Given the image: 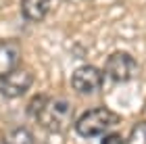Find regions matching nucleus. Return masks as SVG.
Wrapping results in <instances>:
<instances>
[{
	"label": "nucleus",
	"instance_id": "7",
	"mask_svg": "<svg viewBox=\"0 0 146 144\" xmlns=\"http://www.w3.org/2000/svg\"><path fill=\"white\" fill-rule=\"evenodd\" d=\"M52 0H21V11L29 21H42L50 13Z\"/></svg>",
	"mask_w": 146,
	"mask_h": 144
},
{
	"label": "nucleus",
	"instance_id": "3",
	"mask_svg": "<svg viewBox=\"0 0 146 144\" xmlns=\"http://www.w3.org/2000/svg\"><path fill=\"white\" fill-rule=\"evenodd\" d=\"M138 71V65H136V58L127 54V52L119 50V52H113V54L107 58L104 63V73L111 82L115 84H123V82H129L131 77L136 75Z\"/></svg>",
	"mask_w": 146,
	"mask_h": 144
},
{
	"label": "nucleus",
	"instance_id": "4",
	"mask_svg": "<svg viewBox=\"0 0 146 144\" xmlns=\"http://www.w3.org/2000/svg\"><path fill=\"white\" fill-rule=\"evenodd\" d=\"M34 84V73L25 67H17L13 73L0 77V94L6 98L23 96Z\"/></svg>",
	"mask_w": 146,
	"mask_h": 144
},
{
	"label": "nucleus",
	"instance_id": "1",
	"mask_svg": "<svg viewBox=\"0 0 146 144\" xmlns=\"http://www.w3.org/2000/svg\"><path fill=\"white\" fill-rule=\"evenodd\" d=\"M27 113L48 132H65L73 119V107L67 98H48L36 94L27 104Z\"/></svg>",
	"mask_w": 146,
	"mask_h": 144
},
{
	"label": "nucleus",
	"instance_id": "2",
	"mask_svg": "<svg viewBox=\"0 0 146 144\" xmlns=\"http://www.w3.org/2000/svg\"><path fill=\"white\" fill-rule=\"evenodd\" d=\"M121 121L119 119L117 113H113L111 109H104V107H98V109H90L82 113L77 117L75 121V129L79 136H84V138H94L98 134H104L109 132L113 125H117V123Z\"/></svg>",
	"mask_w": 146,
	"mask_h": 144
},
{
	"label": "nucleus",
	"instance_id": "9",
	"mask_svg": "<svg viewBox=\"0 0 146 144\" xmlns=\"http://www.w3.org/2000/svg\"><path fill=\"white\" fill-rule=\"evenodd\" d=\"M127 144H146V121H140L134 125V129L129 132Z\"/></svg>",
	"mask_w": 146,
	"mask_h": 144
},
{
	"label": "nucleus",
	"instance_id": "10",
	"mask_svg": "<svg viewBox=\"0 0 146 144\" xmlns=\"http://www.w3.org/2000/svg\"><path fill=\"white\" fill-rule=\"evenodd\" d=\"M102 144H123V138L119 134H107L102 138Z\"/></svg>",
	"mask_w": 146,
	"mask_h": 144
},
{
	"label": "nucleus",
	"instance_id": "6",
	"mask_svg": "<svg viewBox=\"0 0 146 144\" xmlns=\"http://www.w3.org/2000/svg\"><path fill=\"white\" fill-rule=\"evenodd\" d=\"M21 63V46L17 40H0V77L13 73Z\"/></svg>",
	"mask_w": 146,
	"mask_h": 144
},
{
	"label": "nucleus",
	"instance_id": "5",
	"mask_svg": "<svg viewBox=\"0 0 146 144\" xmlns=\"http://www.w3.org/2000/svg\"><path fill=\"white\" fill-rule=\"evenodd\" d=\"M100 84H102V73L92 65L79 67L71 77V86L79 94H94L96 90H100Z\"/></svg>",
	"mask_w": 146,
	"mask_h": 144
},
{
	"label": "nucleus",
	"instance_id": "8",
	"mask_svg": "<svg viewBox=\"0 0 146 144\" xmlns=\"http://www.w3.org/2000/svg\"><path fill=\"white\" fill-rule=\"evenodd\" d=\"M4 144H34V136L27 127H15L4 134Z\"/></svg>",
	"mask_w": 146,
	"mask_h": 144
}]
</instances>
